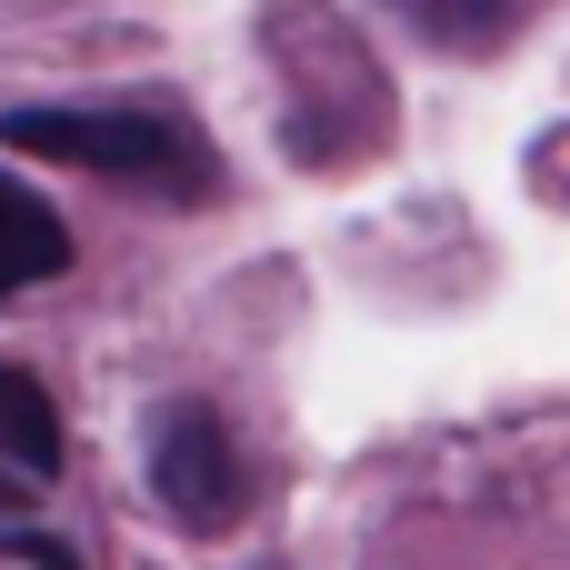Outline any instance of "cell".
Listing matches in <instances>:
<instances>
[{
    "mask_svg": "<svg viewBox=\"0 0 570 570\" xmlns=\"http://www.w3.org/2000/svg\"><path fill=\"white\" fill-rule=\"evenodd\" d=\"M0 140L30 150V160H70L90 180H120V190H160V200H210L220 190L210 140L170 110H0Z\"/></svg>",
    "mask_w": 570,
    "mask_h": 570,
    "instance_id": "6da1fadb",
    "label": "cell"
},
{
    "mask_svg": "<svg viewBox=\"0 0 570 570\" xmlns=\"http://www.w3.org/2000/svg\"><path fill=\"white\" fill-rule=\"evenodd\" d=\"M150 491H160V511H170L180 531H200V541L250 521L261 471H250L240 431L220 421V401H170V411L150 421Z\"/></svg>",
    "mask_w": 570,
    "mask_h": 570,
    "instance_id": "7a4b0ae2",
    "label": "cell"
},
{
    "mask_svg": "<svg viewBox=\"0 0 570 570\" xmlns=\"http://www.w3.org/2000/svg\"><path fill=\"white\" fill-rule=\"evenodd\" d=\"M60 271H70V230H60V210H50L30 180L0 170V301L30 291V281H60Z\"/></svg>",
    "mask_w": 570,
    "mask_h": 570,
    "instance_id": "3957f363",
    "label": "cell"
},
{
    "mask_svg": "<svg viewBox=\"0 0 570 570\" xmlns=\"http://www.w3.org/2000/svg\"><path fill=\"white\" fill-rule=\"evenodd\" d=\"M0 461L20 471V491H40L60 471V411H50L40 371H20V361H0Z\"/></svg>",
    "mask_w": 570,
    "mask_h": 570,
    "instance_id": "277c9868",
    "label": "cell"
},
{
    "mask_svg": "<svg viewBox=\"0 0 570 570\" xmlns=\"http://www.w3.org/2000/svg\"><path fill=\"white\" fill-rule=\"evenodd\" d=\"M421 30H441V40H501V30H521V10H411Z\"/></svg>",
    "mask_w": 570,
    "mask_h": 570,
    "instance_id": "5b68a950",
    "label": "cell"
},
{
    "mask_svg": "<svg viewBox=\"0 0 570 570\" xmlns=\"http://www.w3.org/2000/svg\"><path fill=\"white\" fill-rule=\"evenodd\" d=\"M10 561H30V570H80V551H70V541H50V531H40V541H10Z\"/></svg>",
    "mask_w": 570,
    "mask_h": 570,
    "instance_id": "8992f818",
    "label": "cell"
},
{
    "mask_svg": "<svg viewBox=\"0 0 570 570\" xmlns=\"http://www.w3.org/2000/svg\"><path fill=\"white\" fill-rule=\"evenodd\" d=\"M20 501H30V491H20V481H0V511H20Z\"/></svg>",
    "mask_w": 570,
    "mask_h": 570,
    "instance_id": "52a82bcc",
    "label": "cell"
}]
</instances>
